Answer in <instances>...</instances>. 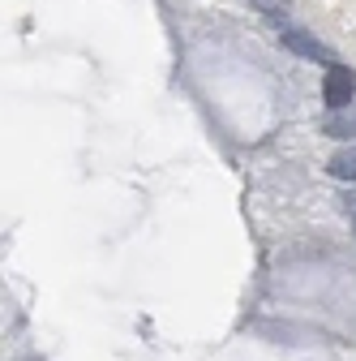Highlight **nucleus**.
Instances as JSON below:
<instances>
[{
    "instance_id": "nucleus-1",
    "label": "nucleus",
    "mask_w": 356,
    "mask_h": 361,
    "mask_svg": "<svg viewBox=\"0 0 356 361\" xmlns=\"http://www.w3.org/2000/svg\"><path fill=\"white\" fill-rule=\"evenodd\" d=\"M322 99H326L335 112L352 108V99H356V73H352L348 65H326V78H322Z\"/></svg>"
},
{
    "instance_id": "nucleus-2",
    "label": "nucleus",
    "mask_w": 356,
    "mask_h": 361,
    "mask_svg": "<svg viewBox=\"0 0 356 361\" xmlns=\"http://www.w3.org/2000/svg\"><path fill=\"white\" fill-rule=\"evenodd\" d=\"M279 39H284V48H288V52H296V56H305V61H326V65H335V56H331L326 43L314 39L309 30H300V26H284Z\"/></svg>"
},
{
    "instance_id": "nucleus-3",
    "label": "nucleus",
    "mask_w": 356,
    "mask_h": 361,
    "mask_svg": "<svg viewBox=\"0 0 356 361\" xmlns=\"http://www.w3.org/2000/svg\"><path fill=\"white\" fill-rule=\"evenodd\" d=\"M331 172L343 180H356V147H343L339 155H331Z\"/></svg>"
},
{
    "instance_id": "nucleus-4",
    "label": "nucleus",
    "mask_w": 356,
    "mask_h": 361,
    "mask_svg": "<svg viewBox=\"0 0 356 361\" xmlns=\"http://www.w3.org/2000/svg\"><path fill=\"white\" fill-rule=\"evenodd\" d=\"M326 133H331V138H356V116H331Z\"/></svg>"
},
{
    "instance_id": "nucleus-5",
    "label": "nucleus",
    "mask_w": 356,
    "mask_h": 361,
    "mask_svg": "<svg viewBox=\"0 0 356 361\" xmlns=\"http://www.w3.org/2000/svg\"><path fill=\"white\" fill-rule=\"evenodd\" d=\"M253 5H258V9H266V13H275V5H279V0H253Z\"/></svg>"
}]
</instances>
